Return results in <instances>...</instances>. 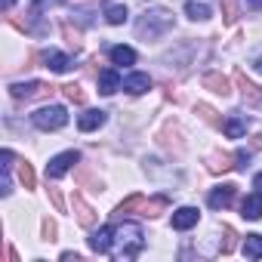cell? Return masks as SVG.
<instances>
[{
  "label": "cell",
  "instance_id": "cell-1",
  "mask_svg": "<svg viewBox=\"0 0 262 262\" xmlns=\"http://www.w3.org/2000/svg\"><path fill=\"white\" fill-rule=\"evenodd\" d=\"M145 247V234L136 222H120L114 228V247H111V256L117 262H126V259H136Z\"/></svg>",
  "mask_w": 262,
  "mask_h": 262
},
{
  "label": "cell",
  "instance_id": "cell-2",
  "mask_svg": "<svg viewBox=\"0 0 262 262\" xmlns=\"http://www.w3.org/2000/svg\"><path fill=\"white\" fill-rule=\"evenodd\" d=\"M170 28H173V13H170V10H151V13H145V16L136 22V34H139L142 40H155V37L167 34Z\"/></svg>",
  "mask_w": 262,
  "mask_h": 262
},
{
  "label": "cell",
  "instance_id": "cell-3",
  "mask_svg": "<svg viewBox=\"0 0 262 262\" xmlns=\"http://www.w3.org/2000/svg\"><path fill=\"white\" fill-rule=\"evenodd\" d=\"M31 123L37 129H43V133H50V129H62L68 123V111L62 105H47V108H40V111L31 114Z\"/></svg>",
  "mask_w": 262,
  "mask_h": 262
},
{
  "label": "cell",
  "instance_id": "cell-4",
  "mask_svg": "<svg viewBox=\"0 0 262 262\" xmlns=\"http://www.w3.org/2000/svg\"><path fill=\"white\" fill-rule=\"evenodd\" d=\"M77 161H80V155H77V151H62V155H56V158L47 164V176H50V179H62V176L77 164Z\"/></svg>",
  "mask_w": 262,
  "mask_h": 262
},
{
  "label": "cell",
  "instance_id": "cell-5",
  "mask_svg": "<svg viewBox=\"0 0 262 262\" xmlns=\"http://www.w3.org/2000/svg\"><path fill=\"white\" fill-rule=\"evenodd\" d=\"M10 93H13V99H37V96H47V93H53V86H47V83H40V80H31V83H13L10 86Z\"/></svg>",
  "mask_w": 262,
  "mask_h": 262
},
{
  "label": "cell",
  "instance_id": "cell-6",
  "mask_svg": "<svg viewBox=\"0 0 262 262\" xmlns=\"http://www.w3.org/2000/svg\"><path fill=\"white\" fill-rule=\"evenodd\" d=\"M111 247H114V228L102 225L99 231L90 234V250L93 253H111Z\"/></svg>",
  "mask_w": 262,
  "mask_h": 262
},
{
  "label": "cell",
  "instance_id": "cell-7",
  "mask_svg": "<svg viewBox=\"0 0 262 262\" xmlns=\"http://www.w3.org/2000/svg\"><path fill=\"white\" fill-rule=\"evenodd\" d=\"M234 194H237V188L234 185H219V188H213L210 191V207L213 210H225V207H231L234 204Z\"/></svg>",
  "mask_w": 262,
  "mask_h": 262
},
{
  "label": "cell",
  "instance_id": "cell-8",
  "mask_svg": "<svg viewBox=\"0 0 262 262\" xmlns=\"http://www.w3.org/2000/svg\"><path fill=\"white\" fill-rule=\"evenodd\" d=\"M123 90H126V93H133V96H142V93H148V90H151V77H148V74H142V71L126 74V77H123Z\"/></svg>",
  "mask_w": 262,
  "mask_h": 262
},
{
  "label": "cell",
  "instance_id": "cell-9",
  "mask_svg": "<svg viewBox=\"0 0 262 262\" xmlns=\"http://www.w3.org/2000/svg\"><path fill=\"white\" fill-rule=\"evenodd\" d=\"M198 219H201V213H198L194 207H179V210L173 213V228H176V231H188L191 225H198Z\"/></svg>",
  "mask_w": 262,
  "mask_h": 262
},
{
  "label": "cell",
  "instance_id": "cell-10",
  "mask_svg": "<svg viewBox=\"0 0 262 262\" xmlns=\"http://www.w3.org/2000/svg\"><path fill=\"white\" fill-rule=\"evenodd\" d=\"M185 13H188V19H194V22H207V19L213 16V0H188V4H185Z\"/></svg>",
  "mask_w": 262,
  "mask_h": 262
},
{
  "label": "cell",
  "instance_id": "cell-11",
  "mask_svg": "<svg viewBox=\"0 0 262 262\" xmlns=\"http://www.w3.org/2000/svg\"><path fill=\"white\" fill-rule=\"evenodd\" d=\"M105 111H99V108H90V111H83L80 117H77V126L83 129V133H90V129H99L102 123H105Z\"/></svg>",
  "mask_w": 262,
  "mask_h": 262
},
{
  "label": "cell",
  "instance_id": "cell-12",
  "mask_svg": "<svg viewBox=\"0 0 262 262\" xmlns=\"http://www.w3.org/2000/svg\"><path fill=\"white\" fill-rule=\"evenodd\" d=\"M120 86H123V80H120V74H117L114 68H108V71L99 74V93H102V96H111V93H117Z\"/></svg>",
  "mask_w": 262,
  "mask_h": 262
},
{
  "label": "cell",
  "instance_id": "cell-13",
  "mask_svg": "<svg viewBox=\"0 0 262 262\" xmlns=\"http://www.w3.org/2000/svg\"><path fill=\"white\" fill-rule=\"evenodd\" d=\"M71 204H74V213H77V222H80V225H86V228H90V225H96V210H93L80 194H74V201H71Z\"/></svg>",
  "mask_w": 262,
  "mask_h": 262
},
{
  "label": "cell",
  "instance_id": "cell-14",
  "mask_svg": "<svg viewBox=\"0 0 262 262\" xmlns=\"http://www.w3.org/2000/svg\"><path fill=\"white\" fill-rule=\"evenodd\" d=\"M241 216H244V219H262V191L250 194V198L241 204Z\"/></svg>",
  "mask_w": 262,
  "mask_h": 262
},
{
  "label": "cell",
  "instance_id": "cell-15",
  "mask_svg": "<svg viewBox=\"0 0 262 262\" xmlns=\"http://www.w3.org/2000/svg\"><path fill=\"white\" fill-rule=\"evenodd\" d=\"M43 62H47V68L56 71V74H65V71L71 68V59H68L65 53H56V50H50V53L43 56Z\"/></svg>",
  "mask_w": 262,
  "mask_h": 262
},
{
  "label": "cell",
  "instance_id": "cell-16",
  "mask_svg": "<svg viewBox=\"0 0 262 262\" xmlns=\"http://www.w3.org/2000/svg\"><path fill=\"white\" fill-rule=\"evenodd\" d=\"M111 62L114 65H133L136 62V50L133 47H111Z\"/></svg>",
  "mask_w": 262,
  "mask_h": 262
},
{
  "label": "cell",
  "instance_id": "cell-17",
  "mask_svg": "<svg viewBox=\"0 0 262 262\" xmlns=\"http://www.w3.org/2000/svg\"><path fill=\"white\" fill-rule=\"evenodd\" d=\"M222 133H225L228 139H241V136L247 133V123H244L241 117H228V120H222Z\"/></svg>",
  "mask_w": 262,
  "mask_h": 262
},
{
  "label": "cell",
  "instance_id": "cell-18",
  "mask_svg": "<svg viewBox=\"0 0 262 262\" xmlns=\"http://www.w3.org/2000/svg\"><path fill=\"white\" fill-rule=\"evenodd\" d=\"M231 161H234L231 155H210V158H207V170H210V173H225V170L234 167Z\"/></svg>",
  "mask_w": 262,
  "mask_h": 262
},
{
  "label": "cell",
  "instance_id": "cell-19",
  "mask_svg": "<svg viewBox=\"0 0 262 262\" xmlns=\"http://www.w3.org/2000/svg\"><path fill=\"white\" fill-rule=\"evenodd\" d=\"M244 256L247 259H262V234H247L244 237Z\"/></svg>",
  "mask_w": 262,
  "mask_h": 262
},
{
  "label": "cell",
  "instance_id": "cell-20",
  "mask_svg": "<svg viewBox=\"0 0 262 262\" xmlns=\"http://www.w3.org/2000/svg\"><path fill=\"white\" fill-rule=\"evenodd\" d=\"M204 86H210V90L219 93V96H228V93H231L228 77H222V74H207V77H204Z\"/></svg>",
  "mask_w": 262,
  "mask_h": 262
},
{
  "label": "cell",
  "instance_id": "cell-21",
  "mask_svg": "<svg viewBox=\"0 0 262 262\" xmlns=\"http://www.w3.org/2000/svg\"><path fill=\"white\" fill-rule=\"evenodd\" d=\"M234 80H237V86H241V93H244V99H250V102H262V93H259V86H253L241 71L234 74Z\"/></svg>",
  "mask_w": 262,
  "mask_h": 262
},
{
  "label": "cell",
  "instance_id": "cell-22",
  "mask_svg": "<svg viewBox=\"0 0 262 262\" xmlns=\"http://www.w3.org/2000/svg\"><path fill=\"white\" fill-rule=\"evenodd\" d=\"M142 204H145V198H142V194H129V198H126L123 204H117V210H114V213H117V216H126V213L139 210Z\"/></svg>",
  "mask_w": 262,
  "mask_h": 262
},
{
  "label": "cell",
  "instance_id": "cell-23",
  "mask_svg": "<svg viewBox=\"0 0 262 262\" xmlns=\"http://www.w3.org/2000/svg\"><path fill=\"white\" fill-rule=\"evenodd\" d=\"M105 19H108V25H123V22H126V7L111 4V7L105 10Z\"/></svg>",
  "mask_w": 262,
  "mask_h": 262
},
{
  "label": "cell",
  "instance_id": "cell-24",
  "mask_svg": "<svg viewBox=\"0 0 262 262\" xmlns=\"http://www.w3.org/2000/svg\"><path fill=\"white\" fill-rule=\"evenodd\" d=\"M237 16H241L237 0H222V19H225V25H234V22H237Z\"/></svg>",
  "mask_w": 262,
  "mask_h": 262
},
{
  "label": "cell",
  "instance_id": "cell-25",
  "mask_svg": "<svg viewBox=\"0 0 262 262\" xmlns=\"http://www.w3.org/2000/svg\"><path fill=\"white\" fill-rule=\"evenodd\" d=\"M142 210H145V216H161L167 210V198H151L142 204Z\"/></svg>",
  "mask_w": 262,
  "mask_h": 262
},
{
  "label": "cell",
  "instance_id": "cell-26",
  "mask_svg": "<svg viewBox=\"0 0 262 262\" xmlns=\"http://www.w3.org/2000/svg\"><path fill=\"white\" fill-rule=\"evenodd\" d=\"M19 179H22V185H25V188H34V185H37V179H34V170H31V164H25V161L19 164Z\"/></svg>",
  "mask_w": 262,
  "mask_h": 262
},
{
  "label": "cell",
  "instance_id": "cell-27",
  "mask_svg": "<svg viewBox=\"0 0 262 262\" xmlns=\"http://www.w3.org/2000/svg\"><path fill=\"white\" fill-rule=\"evenodd\" d=\"M62 90H65V96H68L71 102H83V99H86V96H83V90H80V86H74V83H68V86H62Z\"/></svg>",
  "mask_w": 262,
  "mask_h": 262
},
{
  "label": "cell",
  "instance_id": "cell-28",
  "mask_svg": "<svg viewBox=\"0 0 262 262\" xmlns=\"http://www.w3.org/2000/svg\"><path fill=\"white\" fill-rule=\"evenodd\" d=\"M43 241H56V222L43 219Z\"/></svg>",
  "mask_w": 262,
  "mask_h": 262
},
{
  "label": "cell",
  "instance_id": "cell-29",
  "mask_svg": "<svg viewBox=\"0 0 262 262\" xmlns=\"http://www.w3.org/2000/svg\"><path fill=\"white\" fill-rule=\"evenodd\" d=\"M222 231H225V244H222V253H231V250H234V231H231L228 225H225Z\"/></svg>",
  "mask_w": 262,
  "mask_h": 262
},
{
  "label": "cell",
  "instance_id": "cell-30",
  "mask_svg": "<svg viewBox=\"0 0 262 262\" xmlns=\"http://www.w3.org/2000/svg\"><path fill=\"white\" fill-rule=\"evenodd\" d=\"M50 201L56 204V210H62L65 204H62V194H59V188H50Z\"/></svg>",
  "mask_w": 262,
  "mask_h": 262
},
{
  "label": "cell",
  "instance_id": "cell-31",
  "mask_svg": "<svg viewBox=\"0 0 262 262\" xmlns=\"http://www.w3.org/2000/svg\"><path fill=\"white\" fill-rule=\"evenodd\" d=\"M62 259H65V262H80V256H77V253H62Z\"/></svg>",
  "mask_w": 262,
  "mask_h": 262
},
{
  "label": "cell",
  "instance_id": "cell-32",
  "mask_svg": "<svg viewBox=\"0 0 262 262\" xmlns=\"http://www.w3.org/2000/svg\"><path fill=\"white\" fill-rule=\"evenodd\" d=\"M247 10H262V0H247Z\"/></svg>",
  "mask_w": 262,
  "mask_h": 262
},
{
  "label": "cell",
  "instance_id": "cell-33",
  "mask_svg": "<svg viewBox=\"0 0 262 262\" xmlns=\"http://www.w3.org/2000/svg\"><path fill=\"white\" fill-rule=\"evenodd\" d=\"M253 188H256V191H262V173H256V179H253Z\"/></svg>",
  "mask_w": 262,
  "mask_h": 262
},
{
  "label": "cell",
  "instance_id": "cell-34",
  "mask_svg": "<svg viewBox=\"0 0 262 262\" xmlns=\"http://www.w3.org/2000/svg\"><path fill=\"white\" fill-rule=\"evenodd\" d=\"M253 68H256V71H259V74H262V56H259V59H256V65H253Z\"/></svg>",
  "mask_w": 262,
  "mask_h": 262
},
{
  "label": "cell",
  "instance_id": "cell-35",
  "mask_svg": "<svg viewBox=\"0 0 262 262\" xmlns=\"http://www.w3.org/2000/svg\"><path fill=\"white\" fill-rule=\"evenodd\" d=\"M13 4H16V0H4V10H10V7H13Z\"/></svg>",
  "mask_w": 262,
  "mask_h": 262
}]
</instances>
